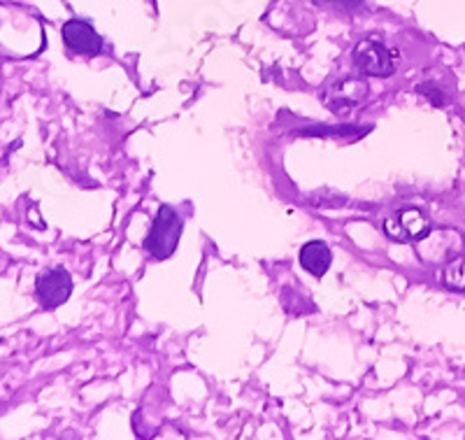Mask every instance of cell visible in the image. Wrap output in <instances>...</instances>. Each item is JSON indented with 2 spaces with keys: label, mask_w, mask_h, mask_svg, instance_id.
I'll return each mask as SVG.
<instances>
[{
  "label": "cell",
  "mask_w": 465,
  "mask_h": 440,
  "mask_svg": "<svg viewBox=\"0 0 465 440\" xmlns=\"http://www.w3.org/2000/svg\"><path fill=\"white\" fill-rule=\"evenodd\" d=\"M182 235V217L177 210L170 205H161L156 217H153L152 231L147 234L144 240V250L153 256V259H168L173 252L177 250Z\"/></svg>",
  "instance_id": "6da1fadb"
},
{
  "label": "cell",
  "mask_w": 465,
  "mask_h": 440,
  "mask_svg": "<svg viewBox=\"0 0 465 440\" xmlns=\"http://www.w3.org/2000/svg\"><path fill=\"white\" fill-rule=\"evenodd\" d=\"M331 259L333 256H331V250H328V245L323 240H312V243L302 245L301 265L310 275L322 277L331 268Z\"/></svg>",
  "instance_id": "ba28073f"
},
{
  "label": "cell",
  "mask_w": 465,
  "mask_h": 440,
  "mask_svg": "<svg viewBox=\"0 0 465 440\" xmlns=\"http://www.w3.org/2000/svg\"><path fill=\"white\" fill-rule=\"evenodd\" d=\"M419 256L429 264H444L460 255L463 250V238L456 228H430L426 238L419 240Z\"/></svg>",
  "instance_id": "3957f363"
},
{
  "label": "cell",
  "mask_w": 465,
  "mask_h": 440,
  "mask_svg": "<svg viewBox=\"0 0 465 440\" xmlns=\"http://www.w3.org/2000/svg\"><path fill=\"white\" fill-rule=\"evenodd\" d=\"M430 219L417 207H405L384 219V234L396 243H419L430 234Z\"/></svg>",
  "instance_id": "7a4b0ae2"
},
{
  "label": "cell",
  "mask_w": 465,
  "mask_h": 440,
  "mask_svg": "<svg viewBox=\"0 0 465 440\" xmlns=\"http://www.w3.org/2000/svg\"><path fill=\"white\" fill-rule=\"evenodd\" d=\"M73 294V277L65 268H52L37 275L35 282V296L43 303V308L54 310L64 305Z\"/></svg>",
  "instance_id": "5b68a950"
},
{
  "label": "cell",
  "mask_w": 465,
  "mask_h": 440,
  "mask_svg": "<svg viewBox=\"0 0 465 440\" xmlns=\"http://www.w3.org/2000/svg\"><path fill=\"white\" fill-rule=\"evenodd\" d=\"M442 282L451 292H465V256H454L447 261L442 271Z\"/></svg>",
  "instance_id": "9c48e42d"
},
{
  "label": "cell",
  "mask_w": 465,
  "mask_h": 440,
  "mask_svg": "<svg viewBox=\"0 0 465 440\" xmlns=\"http://www.w3.org/2000/svg\"><path fill=\"white\" fill-rule=\"evenodd\" d=\"M322 5H333L340 10H356V7L363 5V0H317Z\"/></svg>",
  "instance_id": "30bf717a"
},
{
  "label": "cell",
  "mask_w": 465,
  "mask_h": 440,
  "mask_svg": "<svg viewBox=\"0 0 465 440\" xmlns=\"http://www.w3.org/2000/svg\"><path fill=\"white\" fill-rule=\"evenodd\" d=\"M64 43L73 54H84V56H95L101 54L105 43L103 37L91 28V24L82 19H70L64 26Z\"/></svg>",
  "instance_id": "52a82bcc"
},
{
  "label": "cell",
  "mask_w": 465,
  "mask_h": 440,
  "mask_svg": "<svg viewBox=\"0 0 465 440\" xmlns=\"http://www.w3.org/2000/svg\"><path fill=\"white\" fill-rule=\"evenodd\" d=\"M354 64L363 75L371 77H389L396 70L393 65V52L380 40H361L354 49Z\"/></svg>",
  "instance_id": "277c9868"
},
{
  "label": "cell",
  "mask_w": 465,
  "mask_h": 440,
  "mask_svg": "<svg viewBox=\"0 0 465 440\" xmlns=\"http://www.w3.org/2000/svg\"><path fill=\"white\" fill-rule=\"evenodd\" d=\"M368 98V85L365 80H340L331 85L326 94V105L335 112V115H344V112L354 110L361 103Z\"/></svg>",
  "instance_id": "8992f818"
}]
</instances>
